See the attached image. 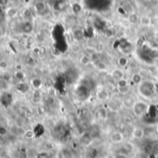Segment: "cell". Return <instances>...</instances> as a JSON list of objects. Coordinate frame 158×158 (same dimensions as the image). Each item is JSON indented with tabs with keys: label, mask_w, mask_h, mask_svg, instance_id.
<instances>
[{
	"label": "cell",
	"mask_w": 158,
	"mask_h": 158,
	"mask_svg": "<svg viewBox=\"0 0 158 158\" xmlns=\"http://www.w3.org/2000/svg\"><path fill=\"white\" fill-rule=\"evenodd\" d=\"M98 116L101 119H106L107 118V109L105 107H101L98 110Z\"/></svg>",
	"instance_id": "obj_17"
},
{
	"label": "cell",
	"mask_w": 158,
	"mask_h": 158,
	"mask_svg": "<svg viewBox=\"0 0 158 158\" xmlns=\"http://www.w3.org/2000/svg\"><path fill=\"white\" fill-rule=\"evenodd\" d=\"M137 158H150V155H149L148 153L143 151V152H141V153L139 154V156H138V157Z\"/></svg>",
	"instance_id": "obj_22"
},
{
	"label": "cell",
	"mask_w": 158,
	"mask_h": 158,
	"mask_svg": "<svg viewBox=\"0 0 158 158\" xmlns=\"http://www.w3.org/2000/svg\"><path fill=\"white\" fill-rule=\"evenodd\" d=\"M19 31L22 34H31L33 31V24L31 20L25 19L19 25Z\"/></svg>",
	"instance_id": "obj_2"
},
{
	"label": "cell",
	"mask_w": 158,
	"mask_h": 158,
	"mask_svg": "<svg viewBox=\"0 0 158 158\" xmlns=\"http://www.w3.org/2000/svg\"><path fill=\"white\" fill-rule=\"evenodd\" d=\"M113 158H129V156L126 155V154H123V153H116L114 156H113Z\"/></svg>",
	"instance_id": "obj_21"
},
{
	"label": "cell",
	"mask_w": 158,
	"mask_h": 158,
	"mask_svg": "<svg viewBox=\"0 0 158 158\" xmlns=\"http://www.w3.org/2000/svg\"><path fill=\"white\" fill-rule=\"evenodd\" d=\"M104 48H105V46H104V44H99L97 46H95V50H96L97 53L102 52V51L104 50Z\"/></svg>",
	"instance_id": "obj_23"
},
{
	"label": "cell",
	"mask_w": 158,
	"mask_h": 158,
	"mask_svg": "<svg viewBox=\"0 0 158 158\" xmlns=\"http://www.w3.org/2000/svg\"><path fill=\"white\" fill-rule=\"evenodd\" d=\"M86 54L89 56H93L95 54H97V52L95 50V47H86Z\"/></svg>",
	"instance_id": "obj_18"
},
{
	"label": "cell",
	"mask_w": 158,
	"mask_h": 158,
	"mask_svg": "<svg viewBox=\"0 0 158 158\" xmlns=\"http://www.w3.org/2000/svg\"><path fill=\"white\" fill-rule=\"evenodd\" d=\"M117 64H118L119 69H124L129 65V58L125 56H121L118 58Z\"/></svg>",
	"instance_id": "obj_12"
},
{
	"label": "cell",
	"mask_w": 158,
	"mask_h": 158,
	"mask_svg": "<svg viewBox=\"0 0 158 158\" xmlns=\"http://www.w3.org/2000/svg\"><path fill=\"white\" fill-rule=\"evenodd\" d=\"M118 92L120 94H123V95H126V94H129L130 92H131V85L129 84L128 81L126 80H121L119 81H118Z\"/></svg>",
	"instance_id": "obj_3"
},
{
	"label": "cell",
	"mask_w": 158,
	"mask_h": 158,
	"mask_svg": "<svg viewBox=\"0 0 158 158\" xmlns=\"http://www.w3.org/2000/svg\"><path fill=\"white\" fill-rule=\"evenodd\" d=\"M34 10H31L30 8H27L24 10V13H23V16L25 18V19L27 20H31V19L33 18V15H34Z\"/></svg>",
	"instance_id": "obj_15"
},
{
	"label": "cell",
	"mask_w": 158,
	"mask_h": 158,
	"mask_svg": "<svg viewBox=\"0 0 158 158\" xmlns=\"http://www.w3.org/2000/svg\"><path fill=\"white\" fill-rule=\"evenodd\" d=\"M144 130L140 128V127H135L133 130H132V132H131V135L134 139H137V140H141L144 137Z\"/></svg>",
	"instance_id": "obj_7"
},
{
	"label": "cell",
	"mask_w": 158,
	"mask_h": 158,
	"mask_svg": "<svg viewBox=\"0 0 158 158\" xmlns=\"http://www.w3.org/2000/svg\"><path fill=\"white\" fill-rule=\"evenodd\" d=\"M140 25L143 27H150L152 25V19L146 15H143L142 17H140V21H139Z\"/></svg>",
	"instance_id": "obj_10"
},
{
	"label": "cell",
	"mask_w": 158,
	"mask_h": 158,
	"mask_svg": "<svg viewBox=\"0 0 158 158\" xmlns=\"http://www.w3.org/2000/svg\"><path fill=\"white\" fill-rule=\"evenodd\" d=\"M36 158H50V156L47 152H39L35 156Z\"/></svg>",
	"instance_id": "obj_19"
},
{
	"label": "cell",
	"mask_w": 158,
	"mask_h": 158,
	"mask_svg": "<svg viewBox=\"0 0 158 158\" xmlns=\"http://www.w3.org/2000/svg\"><path fill=\"white\" fill-rule=\"evenodd\" d=\"M93 63H94V67H95L99 71H106V70H107V69H108L107 65H106L105 62H103L102 60L94 61Z\"/></svg>",
	"instance_id": "obj_14"
},
{
	"label": "cell",
	"mask_w": 158,
	"mask_h": 158,
	"mask_svg": "<svg viewBox=\"0 0 158 158\" xmlns=\"http://www.w3.org/2000/svg\"><path fill=\"white\" fill-rule=\"evenodd\" d=\"M147 108V106L144 103H140V102H135L133 105V111L134 114L138 117H141L144 114L145 110Z\"/></svg>",
	"instance_id": "obj_5"
},
{
	"label": "cell",
	"mask_w": 158,
	"mask_h": 158,
	"mask_svg": "<svg viewBox=\"0 0 158 158\" xmlns=\"http://www.w3.org/2000/svg\"><path fill=\"white\" fill-rule=\"evenodd\" d=\"M80 62H81V64L83 65V66H88V65L92 62V59H91V57H90L89 56L84 55V56H82L81 57Z\"/></svg>",
	"instance_id": "obj_16"
},
{
	"label": "cell",
	"mask_w": 158,
	"mask_h": 158,
	"mask_svg": "<svg viewBox=\"0 0 158 158\" xmlns=\"http://www.w3.org/2000/svg\"><path fill=\"white\" fill-rule=\"evenodd\" d=\"M33 10H34L35 14H37L39 16L46 15L49 12L48 4L46 3L45 0H37L33 5Z\"/></svg>",
	"instance_id": "obj_1"
},
{
	"label": "cell",
	"mask_w": 158,
	"mask_h": 158,
	"mask_svg": "<svg viewBox=\"0 0 158 158\" xmlns=\"http://www.w3.org/2000/svg\"><path fill=\"white\" fill-rule=\"evenodd\" d=\"M8 3H9V0H0V7L6 11L8 6Z\"/></svg>",
	"instance_id": "obj_20"
},
{
	"label": "cell",
	"mask_w": 158,
	"mask_h": 158,
	"mask_svg": "<svg viewBox=\"0 0 158 158\" xmlns=\"http://www.w3.org/2000/svg\"><path fill=\"white\" fill-rule=\"evenodd\" d=\"M108 96H109V94H108L107 90L103 89V88L100 89L96 94V97L99 101H106V100H107Z\"/></svg>",
	"instance_id": "obj_11"
},
{
	"label": "cell",
	"mask_w": 158,
	"mask_h": 158,
	"mask_svg": "<svg viewBox=\"0 0 158 158\" xmlns=\"http://www.w3.org/2000/svg\"><path fill=\"white\" fill-rule=\"evenodd\" d=\"M13 100H14V97H13V94L11 93H8V92H4L3 94H1L0 95V103L3 106L5 107H7L9 106L10 105H12L13 103Z\"/></svg>",
	"instance_id": "obj_4"
},
{
	"label": "cell",
	"mask_w": 158,
	"mask_h": 158,
	"mask_svg": "<svg viewBox=\"0 0 158 158\" xmlns=\"http://www.w3.org/2000/svg\"><path fill=\"white\" fill-rule=\"evenodd\" d=\"M128 20L131 25H136L140 21V16L136 12H131L128 16Z\"/></svg>",
	"instance_id": "obj_9"
},
{
	"label": "cell",
	"mask_w": 158,
	"mask_h": 158,
	"mask_svg": "<svg viewBox=\"0 0 158 158\" xmlns=\"http://www.w3.org/2000/svg\"><path fill=\"white\" fill-rule=\"evenodd\" d=\"M131 80L132 83L135 84V85H139V84H141L143 81V78L142 74L138 73V72L137 73H133L131 78Z\"/></svg>",
	"instance_id": "obj_13"
},
{
	"label": "cell",
	"mask_w": 158,
	"mask_h": 158,
	"mask_svg": "<svg viewBox=\"0 0 158 158\" xmlns=\"http://www.w3.org/2000/svg\"><path fill=\"white\" fill-rule=\"evenodd\" d=\"M123 134L119 131H115L110 136V140L113 143H121L123 142Z\"/></svg>",
	"instance_id": "obj_8"
},
{
	"label": "cell",
	"mask_w": 158,
	"mask_h": 158,
	"mask_svg": "<svg viewBox=\"0 0 158 158\" xmlns=\"http://www.w3.org/2000/svg\"><path fill=\"white\" fill-rule=\"evenodd\" d=\"M111 77H112L113 80H115L118 82V81H119L124 79V72H123V70L121 69L118 68V69H114L111 72Z\"/></svg>",
	"instance_id": "obj_6"
},
{
	"label": "cell",
	"mask_w": 158,
	"mask_h": 158,
	"mask_svg": "<svg viewBox=\"0 0 158 158\" xmlns=\"http://www.w3.org/2000/svg\"><path fill=\"white\" fill-rule=\"evenodd\" d=\"M129 158H137V157H129Z\"/></svg>",
	"instance_id": "obj_24"
}]
</instances>
